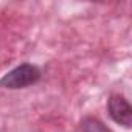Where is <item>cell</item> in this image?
I'll return each instance as SVG.
<instances>
[{"instance_id":"obj_1","label":"cell","mask_w":132,"mask_h":132,"mask_svg":"<svg viewBox=\"0 0 132 132\" xmlns=\"http://www.w3.org/2000/svg\"><path fill=\"white\" fill-rule=\"evenodd\" d=\"M42 72L37 65L34 64H20L11 72H8L3 78H0V87L10 89V90H17V89H25L30 86H34L40 81Z\"/></svg>"},{"instance_id":"obj_2","label":"cell","mask_w":132,"mask_h":132,"mask_svg":"<svg viewBox=\"0 0 132 132\" xmlns=\"http://www.w3.org/2000/svg\"><path fill=\"white\" fill-rule=\"evenodd\" d=\"M107 112L109 117L117 123L121 124L123 127H130L132 123V107L126 96L120 93H113L107 100Z\"/></svg>"},{"instance_id":"obj_3","label":"cell","mask_w":132,"mask_h":132,"mask_svg":"<svg viewBox=\"0 0 132 132\" xmlns=\"http://www.w3.org/2000/svg\"><path fill=\"white\" fill-rule=\"evenodd\" d=\"M78 132H112L103 121H100L98 118L93 117H87L84 118L79 126H78Z\"/></svg>"}]
</instances>
